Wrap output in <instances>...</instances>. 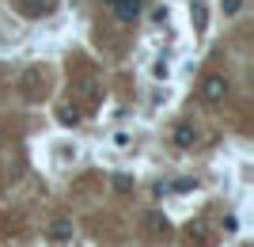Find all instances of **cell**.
<instances>
[{
    "label": "cell",
    "mask_w": 254,
    "mask_h": 247,
    "mask_svg": "<svg viewBox=\"0 0 254 247\" xmlns=\"http://www.w3.org/2000/svg\"><path fill=\"white\" fill-rule=\"evenodd\" d=\"M193 186H197L193 179H179V183H175V190H179V194H186V190H193Z\"/></svg>",
    "instance_id": "12"
},
{
    "label": "cell",
    "mask_w": 254,
    "mask_h": 247,
    "mask_svg": "<svg viewBox=\"0 0 254 247\" xmlns=\"http://www.w3.org/2000/svg\"><path fill=\"white\" fill-rule=\"evenodd\" d=\"M72 236V221H68V217H57V221H53L50 225V240H57V244H64V240Z\"/></svg>",
    "instance_id": "6"
},
{
    "label": "cell",
    "mask_w": 254,
    "mask_h": 247,
    "mask_svg": "<svg viewBox=\"0 0 254 247\" xmlns=\"http://www.w3.org/2000/svg\"><path fill=\"white\" fill-rule=\"evenodd\" d=\"M110 8H114L118 23H133L140 11H144V0H110Z\"/></svg>",
    "instance_id": "3"
},
{
    "label": "cell",
    "mask_w": 254,
    "mask_h": 247,
    "mask_svg": "<svg viewBox=\"0 0 254 247\" xmlns=\"http://www.w3.org/2000/svg\"><path fill=\"white\" fill-rule=\"evenodd\" d=\"M106 4H110V0H106Z\"/></svg>",
    "instance_id": "14"
},
{
    "label": "cell",
    "mask_w": 254,
    "mask_h": 247,
    "mask_svg": "<svg viewBox=\"0 0 254 247\" xmlns=\"http://www.w3.org/2000/svg\"><path fill=\"white\" fill-rule=\"evenodd\" d=\"M57 118H61V126H76V122H80V107L61 103V107H57Z\"/></svg>",
    "instance_id": "8"
},
{
    "label": "cell",
    "mask_w": 254,
    "mask_h": 247,
    "mask_svg": "<svg viewBox=\"0 0 254 247\" xmlns=\"http://www.w3.org/2000/svg\"><path fill=\"white\" fill-rule=\"evenodd\" d=\"M201 99L205 103H209V107H220L224 99H228V80H224V76H205L201 80Z\"/></svg>",
    "instance_id": "2"
},
{
    "label": "cell",
    "mask_w": 254,
    "mask_h": 247,
    "mask_svg": "<svg viewBox=\"0 0 254 247\" xmlns=\"http://www.w3.org/2000/svg\"><path fill=\"white\" fill-rule=\"evenodd\" d=\"M114 190L118 194H129V190H133V175H114Z\"/></svg>",
    "instance_id": "10"
},
{
    "label": "cell",
    "mask_w": 254,
    "mask_h": 247,
    "mask_svg": "<svg viewBox=\"0 0 254 247\" xmlns=\"http://www.w3.org/2000/svg\"><path fill=\"white\" fill-rule=\"evenodd\" d=\"M0 141H4V129H0Z\"/></svg>",
    "instance_id": "13"
},
{
    "label": "cell",
    "mask_w": 254,
    "mask_h": 247,
    "mask_svg": "<svg viewBox=\"0 0 254 247\" xmlns=\"http://www.w3.org/2000/svg\"><path fill=\"white\" fill-rule=\"evenodd\" d=\"M239 8H243V0H224V15H235Z\"/></svg>",
    "instance_id": "11"
},
{
    "label": "cell",
    "mask_w": 254,
    "mask_h": 247,
    "mask_svg": "<svg viewBox=\"0 0 254 247\" xmlns=\"http://www.w3.org/2000/svg\"><path fill=\"white\" fill-rule=\"evenodd\" d=\"M186 240H190V247H209L205 240H209V228H205V221H197V225L186 228Z\"/></svg>",
    "instance_id": "7"
},
{
    "label": "cell",
    "mask_w": 254,
    "mask_h": 247,
    "mask_svg": "<svg viewBox=\"0 0 254 247\" xmlns=\"http://www.w3.org/2000/svg\"><path fill=\"white\" fill-rule=\"evenodd\" d=\"M42 87H46V73L34 65V69H27V73L19 76V91H23V99H42Z\"/></svg>",
    "instance_id": "1"
},
{
    "label": "cell",
    "mask_w": 254,
    "mask_h": 247,
    "mask_svg": "<svg viewBox=\"0 0 254 247\" xmlns=\"http://www.w3.org/2000/svg\"><path fill=\"white\" fill-rule=\"evenodd\" d=\"M171 141H175L179 149H193V145H197V129H193L190 122H179L175 133H171Z\"/></svg>",
    "instance_id": "4"
},
{
    "label": "cell",
    "mask_w": 254,
    "mask_h": 247,
    "mask_svg": "<svg viewBox=\"0 0 254 247\" xmlns=\"http://www.w3.org/2000/svg\"><path fill=\"white\" fill-rule=\"evenodd\" d=\"M190 23H193L197 34H205V27H209V8H205V0H190Z\"/></svg>",
    "instance_id": "5"
},
{
    "label": "cell",
    "mask_w": 254,
    "mask_h": 247,
    "mask_svg": "<svg viewBox=\"0 0 254 247\" xmlns=\"http://www.w3.org/2000/svg\"><path fill=\"white\" fill-rule=\"evenodd\" d=\"M148 228H152V232H159V236H167V217L152 213V217H148Z\"/></svg>",
    "instance_id": "9"
}]
</instances>
